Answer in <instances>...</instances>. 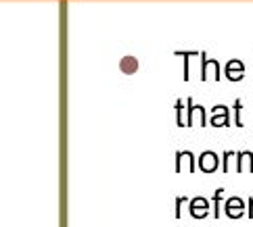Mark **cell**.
<instances>
[{
    "label": "cell",
    "instance_id": "6da1fadb",
    "mask_svg": "<svg viewBox=\"0 0 253 227\" xmlns=\"http://www.w3.org/2000/svg\"><path fill=\"white\" fill-rule=\"evenodd\" d=\"M188 213H191L193 219H203V217L210 215V200L203 196H197L188 202Z\"/></svg>",
    "mask_w": 253,
    "mask_h": 227
},
{
    "label": "cell",
    "instance_id": "7a4b0ae2",
    "mask_svg": "<svg viewBox=\"0 0 253 227\" xmlns=\"http://www.w3.org/2000/svg\"><path fill=\"white\" fill-rule=\"evenodd\" d=\"M210 123H211V127H224V125L228 127V125H230V108L224 106V104L213 106Z\"/></svg>",
    "mask_w": 253,
    "mask_h": 227
},
{
    "label": "cell",
    "instance_id": "3957f363",
    "mask_svg": "<svg viewBox=\"0 0 253 227\" xmlns=\"http://www.w3.org/2000/svg\"><path fill=\"white\" fill-rule=\"evenodd\" d=\"M199 169L203 173H213L218 171V154L211 152V150H205L201 157H199Z\"/></svg>",
    "mask_w": 253,
    "mask_h": 227
},
{
    "label": "cell",
    "instance_id": "277c9868",
    "mask_svg": "<svg viewBox=\"0 0 253 227\" xmlns=\"http://www.w3.org/2000/svg\"><path fill=\"white\" fill-rule=\"evenodd\" d=\"M226 215L230 217V219H239V217H243V215H247V211H245V202L241 200L239 196H232V198H228L226 200Z\"/></svg>",
    "mask_w": 253,
    "mask_h": 227
},
{
    "label": "cell",
    "instance_id": "5b68a950",
    "mask_svg": "<svg viewBox=\"0 0 253 227\" xmlns=\"http://www.w3.org/2000/svg\"><path fill=\"white\" fill-rule=\"evenodd\" d=\"M184 165H188V171H195V154L191 150H180L176 152V171H184Z\"/></svg>",
    "mask_w": 253,
    "mask_h": 227
},
{
    "label": "cell",
    "instance_id": "8992f818",
    "mask_svg": "<svg viewBox=\"0 0 253 227\" xmlns=\"http://www.w3.org/2000/svg\"><path fill=\"white\" fill-rule=\"evenodd\" d=\"M243 75H245V65H243L241 61H230L228 65H226V77L230 81H239V79H243Z\"/></svg>",
    "mask_w": 253,
    "mask_h": 227
},
{
    "label": "cell",
    "instance_id": "52a82bcc",
    "mask_svg": "<svg viewBox=\"0 0 253 227\" xmlns=\"http://www.w3.org/2000/svg\"><path fill=\"white\" fill-rule=\"evenodd\" d=\"M222 200H224V188H218L215 190V194L211 198V202H213V217L215 219H220L222 217Z\"/></svg>",
    "mask_w": 253,
    "mask_h": 227
},
{
    "label": "cell",
    "instance_id": "ba28073f",
    "mask_svg": "<svg viewBox=\"0 0 253 227\" xmlns=\"http://www.w3.org/2000/svg\"><path fill=\"white\" fill-rule=\"evenodd\" d=\"M120 67H122V71H126V73H134V71L138 69V61L134 57H126Z\"/></svg>",
    "mask_w": 253,
    "mask_h": 227
},
{
    "label": "cell",
    "instance_id": "9c48e42d",
    "mask_svg": "<svg viewBox=\"0 0 253 227\" xmlns=\"http://www.w3.org/2000/svg\"><path fill=\"white\" fill-rule=\"evenodd\" d=\"M184 111L186 108H182V100H176V123H178V127H186Z\"/></svg>",
    "mask_w": 253,
    "mask_h": 227
},
{
    "label": "cell",
    "instance_id": "30bf717a",
    "mask_svg": "<svg viewBox=\"0 0 253 227\" xmlns=\"http://www.w3.org/2000/svg\"><path fill=\"white\" fill-rule=\"evenodd\" d=\"M197 111V104H193V98L186 100V127H193V113Z\"/></svg>",
    "mask_w": 253,
    "mask_h": 227
},
{
    "label": "cell",
    "instance_id": "8fae6325",
    "mask_svg": "<svg viewBox=\"0 0 253 227\" xmlns=\"http://www.w3.org/2000/svg\"><path fill=\"white\" fill-rule=\"evenodd\" d=\"M234 113H237V117H234V125L237 127H243V119H241V108H243V102L241 100H234Z\"/></svg>",
    "mask_w": 253,
    "mask_h": 227
},
{
    "label": "cell",
    "instance_id": "7c38bea8",
    "mask_svg": "<svg viewBox=\"0 0 253 227\" xmlns=\"http://www.w3.org/2000/svg\"><path fill=\"white\" fill-rule=\"evenodd\" d=\"M232 157H237V152H234V150L224 152V159H222V171H224V173H228V162H230Z\"/></svg>",
    "mask_w": 253,
    "mask_h": 227
},
{
    "label": "cell",
    "instance_id": "4fadbf2b",
    "mask_svg": "<svg viewBox=\"0 0 253 227\" xmlns=\"http://www.w3.org/2000/svg\"><path fill=\"white\" fill-rule=\"evenodd\" d=\"M247 157H249V152H247V150L237 152V173H243V161H245Z\"/></svg>",
    "mask_w": 253,
    "mask_h": 227
},
{
    "label": "cell",
    "instance_id": "5bb4252c",
    "mask_svg": "<svg viewBox=\"0 0 253 227\" xmlns=\"http://www.w3.org/2000/svg\"><path fill=\"white\" fill-rule=\"evenodd\" d=\"M184 202H191V200H188V198H184V196H178V198H176V219H180V217H182V211H180V206H182Z\"/></svg>",
    "mask_w": 253,
    "mask_h": 227
},
{
    "label": "cell",
    "instance_id": "9a60e30c",
    "mask_svg": "<svg viewBox=\"0 0 253 227\" xmlns=\"http://www.w3.org/2000/svg\"><path fill=\"white\" fill-rule=\"evenodd\" d=\"M249 208H247V217H249V219H253V196L249 198V204H247Z\"/></svg>",
    "mask_w": 253,
    "mask_h": 227
}]
</instances>
